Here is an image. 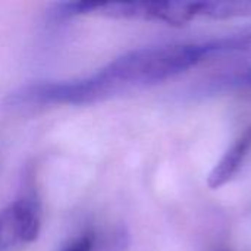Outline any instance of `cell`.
Instances as JSON below:
<instances>
[{"label":"cell","mask_w":251,"mask_h":251,"mask_svg":"<svg viewBox=\"0 0 251 251\" xmlns=\"http://www.w3.org/2000/svg\"><path fill=\"white\" fill-rule=\"evenodd\" d=\"M210 56L207 41L143 47L116 57L103 69L82 79L49 81L22 87L9 94L7 104L12 107L88 104L160 84Z\"/></svg>","instance_id":"1"},{"label":"cell","mask_w":251,"mask_h":251,"mask_svg":"<svg viewBox=\"0 0 251 251\" xmlns=\"http://www.w3.org/2000/svg\"><path fill=\"white\" fill-rule=\"evenodd\" d=\"M41 229L40 204L19 199L0 210V251H19L37 240Z\"/></svg>","instance_id":"2"},{"label":"cell","mask_w":251,"mask_h":251,"mask_svg":"<svg viewBox=\"0 0 251 251\" xmlns=\"http://www.w3.org/2000/svg\"><path fill=\"white\" fill-rule=\"evenodd\" d=\"M251 151V125L232 143L225 151L221 160L215 165L207 176V185L212 190H218L229 182L243 166L246 157Z\"/></svg>","instance_id":"3"},{"label":"cell","mask_w":251,"mask_h":251,"mask_svg":"<svg viewBox=\"0 0 251 251\" xmlns=\"http://www.w3.org/2000/svg\"><path fill=\"white\" fill-rule=\"evenodd\" d=\"M199 15L212 19L250 16V0H203L199 1Z\"/></svg>","instance_id":"4"},{"label":"cell","mask_w":251,"mask_h":251,"mask_svg":"<svg viewBox=\"0 0 251 251\" xmlns=\"http://www.w3.org/2000/svg\"><path fill=\"white\" fill-rule=\"evenodd\" d=\"M96 250V235L93 232H84L71 241L62 251H94Z\"/></svg>","instance_id":"5"},{"label":"cell","mask_w":251,"mask_h":251,"mask_svg":"<svg viewBox=\"0 0 251 251\" xmlns=\"http://www.w3.org/2000/svg\"><path fill=\"white\" fill-rule=\"evenodd\" d=\"M231 82L232 84H237V85H247V87H251V69L232 75L231 76Z\"/></svg>","instance_id":"6"},{"label":"cell","mask_w":251,"mask_h":251,"mask_svg":"<svg viewBox=\"0 0 251 251\" xmlns=\"http://www.w3.org/2000/svg\"><path fill=\"white\" fill-rule=\"evenodd\" d=\"M216 251H228V250H225V249H221V250H216Z\"/></svg>","instance_id":"7"}]
</instances>
